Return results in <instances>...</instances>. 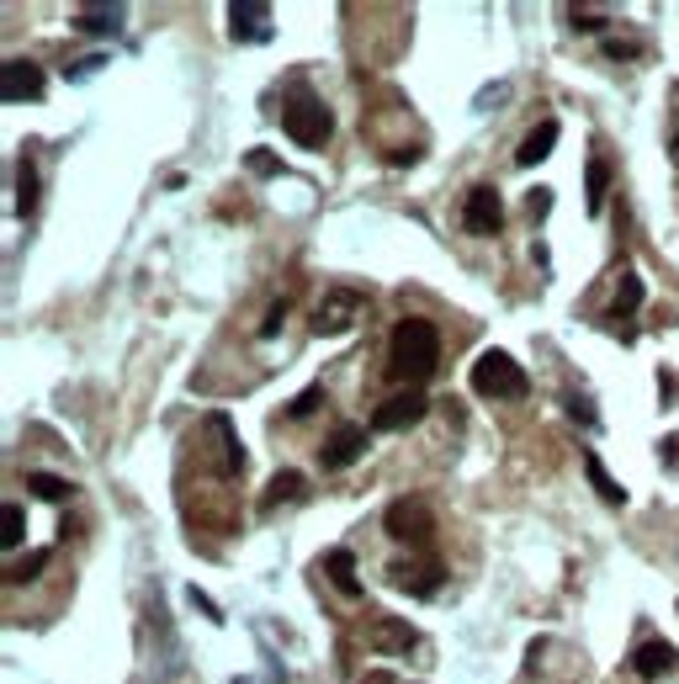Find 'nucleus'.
<instances>
[{
    "label": "nucleus",
    "mask_w": 679,
    "mask_h": 684,
    "mask_svg": "<svg viewBox=\"0 0 679 684\" xmlns=\"http://www.w3.org/2000/svg\"><path fill=\"white\" fill-rule=\"evenodd\" d=\"M675 150H679V139H675Z\"/></svg>",
    "instance_id": "obj_35"
},
{
    "label": "nucleus",
    "mask_w": 679,
    "mask_h": 684,
    "mask_svg": "<svg viewBox=\"0 0 679 684\" xmlns=\"http://www.w3.org/2000/svg\"><path fill=\"white\" fill-rule=\"evenodd\" d=\"M547 208H552V191H547V186H536L532 197H526V212H532V218H547Z\"/></svg>",
    "instance_id": "obj_30"
},
{
    "label": "nucleus",
    "mask_w": 679,
    "mask_h": 684,
    "mask_svg": "<svg viewBox=\"0 0 679 684\" xmlns=\"http://www.w3.org/2000/svg\"><path fill=\"white\" fill-rule=\"evenodd\" d=\"M244 165H250V170H261V176H282V159L266 154V150H250V154H244Z\"/></svg>",
    "instance_id": "obj_28"
},
{
    "label": "nucleus",
    "mask_w": 679,
    "mask_h": 684,
    "mask_svg": "<svg viewBox=\"0 0 679 684\" xmlns=\"http://www.w3.org/2000/svg\"><path fill=\"white\" fill-rule=\"evenodd\" d=\"M441 366V334L430 319H404L393 329V377L404 383H425Z\"/></svg>",
    "instance_id": "obj_1"
},
{
    "label": "nucleus",
    "mask_w": 679,
    "mask_h": 684,
    "mask_svg": "<svg viewBox=\"0 0 679 684\" xmlns=\"http://www.w3.org/2000/svg\"><path fill=\"white\" fill-rule=\"evenodd\" d=\"M325 573H329V584H335L346 599H361V578H355L351 547H335V552H325Z\"/></svg>",
    "instance_id": "obj_12"
},
{
    "label": "nucleus",
    "mask_w": 679,
    "mask_h": 684,
    "mask_svg": "<svg viewBox=\"0 0 679 684\" xmlns=\"http://www.w3.org/2000/svg\"><path fill=\"white\" fill-rule=\"evenodd\" d=\"M584 473H590V483H594V488H600V499H605V505H626V488H621L616 477L605 473V462H600L594 451H590V456H584Z\"/></svg>",
    "instance_id": "obj_18"
},
{
    "label": "nucleus",
    "mask_w": 679,
    "mask_h": 684,
    "mask_svg": "<svg viewBox=\"0 0 679 684\" xmlns=\"http://www.w3.org/2000/svg\"><path fill=\"white\" fill-rule=\"evenodd\" d=\"M229 37H234V43H250V37H271L266 5H244V0H234V5H229Z\"/></svg>",
    "instance_id": "obj_11"
},
{
    "label": "nucleus",
    "mask_w": 679,
    "mask_h": 684,
    "mask_svg": "<svg viewBox=\"0 0 679 684\" xmlns=\"http://www.w3.org/2000/svg\"><path fill=\"white\" fill-rule=\"evenodd\" d=\"M675 663H679V653L669 648V642H664V637H648V642H643V648L632 653V669H637L643 680H658V674H669Z\"/></svg>",
    "instance_id": "obj_10"
},
{
    "label": "nucleus",
    "mask_w": 679,
    "mask_h": 684,
    "mask_svg": "<svg viewBox=\"0 0 679 684\" xmlns=\"http://www.w3.org/2000/svg\"><path fill=\"white\" fill-rule=\"evenodd\" d=\"M462 229L478 234V239H489V234H500L504 229V202H500L494 186H473V191H468V202H462Z\"/></svg>",
    "instance_id": "obj_5"
},
{
    "label": "nucleus",
    "mask_w": 679,
    "mask_h": 684,
    "mask_svg": "<svg viewBox=\"0 0 679 684\" xmlns=\"http://www.w3.org/2000/svg\"><path fill=\"white\" fill-rule=\"evenodd\" d=\"M207 430H212L218 446H223V467H229V473H244V446H239V435H234V419L218 409V415H207Z\"/></svg>",
    "instance_id": "obj_14"
},
{
    "label": "nucleus",
    "mask_w": 679,
    "mask_h": 684,
    "mask_svg": "<svg viewBox=\"0 0 679 684\" xmlns=\"http://www.w3.org/2000/svg\"><path fill=\"white\" fill-rule=\"evenodd\" d=\"M28 488L37 499H54V505H64V499L75 494V483H64L59 473H28Z\"/></svg>",
    "instance_id": "obj_19"
},
{
    "label": "nucleus",
    "mask_w": 679,
    "mask_h": 684,
    "mask_svg": "<svg viewBox=\"0 0 679 684\" xmlns=\"http://www.w3.org/2000/svg\"><path fill=\"white\" fill-rule=\"evenodd\" d=\"M43 69L32 59H6L0 64V101H11V107H28V101H43Z\"/></svg>",
    "instance_id": "obj_4"
},
{
    "label": "nucleus",
    "mask_w": 679,
    "mask_h": 684,
    "mask_svg": "<svg viewBox=\"0 0 679 684\" xmlns=\"http://www.w3.org/2000/svg\"><path fill=\"white\" fill-rule=\"evenodd\" d=\"M303 494H308V483H303V473H293V467H287V473H276V477H271V488H266V499H261V505H266V509H276V505H293V499H303Z\"/></svg>",
    "instance_id": "obj_17"
},
{
    "label": "nucleus",
    "mask_w": 679,
    "mask_h": 684,
    "mask_svg": "<svg viewBox=\"0 0 679 684\" xmlns=\"http://www.w3.org/2000/svg\"><path fill=\"white\" fill-rule=\"evenodd\" d=\"M393 648V653H414L419 648V637H414V626H404V621H383L377 626V648Z\"/></svg>",
    "instance_id": "obj_21"
},
{
    "label": "nucleus",
    "mask_w": 679,
    "mask_h": 684,
    "mask_svg": "<svg viewBox=\"0 0 679 684\" xmlns=\"http://www.w3.org/2000/svg\"><path fill=\"white\" fill-rule=\"evenodd\" d=\"M319 404H325V387H303L293 404H287V419H308L314 409H319Z\"/></svg>",
    "instance_id": "obj_26"
},
{
    "label": "nucleus",
    "mask_w": 679,
    "mask_h": 684,
    "mask_svg": "<svg viewBox=\"0 0 679 684\" xmlns=\"http://www.w3.org/2000/svg\"><path fill=\"white\" fill-rule=\"evenodd\" d=\"M562 409H568V415L579 419V424H600V415H594V404H590V398H579V393H568V398H562Z\"/></svg>",
    "instance_id": "obj_27"
},
{
    "label": "nucleus",
    "mask_w": 679,
    "mask_h": 684,
    "mask_svg": "<svg viewBox=\"0 0 679 684\" xmlns=\"http://www.w3.org/2000/svg\"><path fill=\"white\" fill-rule=\"evenodd\" d=\"M122 22H128V5H118V0H101V5H80V11H75V27L101 32V37L122 32Z\"/></svg>",
    "instance_id": "obj_8"
},
{
    "label": "nucleus",
    "mask_w": 679,
    "mask_h": 684,
    "mask_svg": "<svg viewBox=\"0 0 679 684\" xmlns=\"http://www.w3.org/2000/svg\"><path fill=\"white\" fill-rule=\"evenodd\" d=\"M473 393L478 398H526L532 393V377H526V366L510 356V351H483L473 361Z\"/></svg>",
    "instance_id": "obj_2"
},
{
    "label": "nucleus",
    "mask_w": 679,
    "mask_h": 684,
    "mask_svg": "<svg viewBox=\"0 0 679 684\" xmlns=\"http://www.w3.org/2000/svg\"><path fill=\"white\" fill-rule=\"evenodd\" d=\"M351 308H355V298H329V302H325V319H319L314 329H319V334H335V329H346V324L355 319Z\"/></svg>",
    "instance_id": "obj_24"
},
{
    "label": "nucleus",
    "mask_w": 679,
    "mask_h": 684,
    "mask_svg": "<svg viewBox=\"0 0 679 684\" xmlns=\"http://www.w3.org/2000/svg\"><path fill=\"white\" fill-rule=\"evenodd\" d=\"M679 456V435H669V446H664V462H675Z\"/></svg>",
    "instance_id": "obj_34"
},
{
    "label": "nucleus",
    "mask_w": 679,
    "mask_h": 684,
    "mask_svg": "<svg viewBox=\"0 0 679 684\" xmlns=\"http://www.w3.org/2000/svg\"><path fill=\"white\" fill-rule=\"evenodd\" d=\"M552 144H558V122H536L532 133H526V144L515 150V165H526V170L541 165V159L552 154Z\"/></svg>",
    "instance_id": "obj_13"
},
{
    "label": "nucleus",
    "mask_w": 679,
    "mask_h": 684,
    "mask_svg": "<svg viewBox=\"0 0 679 684\" xmlns=\"http://www.w3.org/2000/svg\"><path fill=\"white\" fill-rule=\"evenodd\" d=\"M22 526H28L22 505H6V509H0V547H6V552H17V547H22Z\"/></svg>",
    "instance_id": "obj_22"
},
{
    "label": "nucleus",
    "mask_w": 679,
    "mask_h": 684,
    "mask_svg": "<svg viewBox=\"0 0 679 684\" xmlns=\"http://www.w3.org/2000/svg\"><path fill=\"white\" fill-rule=\"evenodd\" d=\"M186 599H191V605H197V610H202V616H207V621H212V626L223 621V610H218V605H212V599H207L202 589H186Z\"/></svg>",
    "instance_id": "obj_31"
},
{
    "label": "nucleus",
    "mask_w": 679,
    "mask_h": 684,
    "mask_svg": "<svg viewBox=\"0 0 679 684\" xmlns=\"http://www.w3.org/2000/svg\"><path fill=\"white\" fill-rule=\"evenodd\" d=\"M590 186H584V202H590V212H600L605 208V180H611V165H605V159H594L590 154Z\"/></svg>",
    "instance_id": "obj_23"
},
{
    "label": "nucleus",
    "mask_w": 679,
    "mask_h": 684,
    "mask_svg": "<svg viewBox=\"0 0 679 684\" xmlns=\"http://www.w3.org/2000/svg\"><path fill=\"white\" fill-rule=\"evenodd\" d=\"M383 526L393 541H430V531H436V520H430V509H425V499H393L383 515Z\"/></svg>",
    "instance_id": "obj_6"
},
{
    "label": "nucleus",
    "mask_w": 679,
    "mask_h": 684,
    "mask_svg": "<svg viewBox=\"0 0 679 684\" xmlns=\"http://www.w3.org/2000/svg\"><path fill=\"white\" fill-rule=\"evenodd\" d=\"M282 128H287V139H293L297 150H325L329 133H335V112L314 90H297L293 101H287V112H282Z\"/></svg>",
    "instance_id": "obj_3"
},
{
    "label": "nucleus",
    "mask_w": 679,
    "mask_h": 684,
    "mask_svg": "<svg viewBox=\"0 0 679 684\" xmlns=\"http://www.w3.org/2000/svg\"><path fill=\"white\" fill-rule=\"evenodd\" d=\"M361 451H366V435H361L355 424H340V430L329 435V446H325V467L329 473H340V467H351Z\"/></svg>",
    "instance_id": "obj_9"
},
{
    "label": "nucleus",
    "mask_w": 679,
    "mask_h": 684,
    "mask_svg": "<svg viewBox=\"0 0 679 684\" xmlns=\"http://www.w3.org/2000/svg\"><path fill=\"white\" fill-rule=\"evenodd\" d=\"M605 54H611V59H637V48H632V43H605Z\"/></svg>",
    "instance_id": "obj_33"
},
{
    "label": "nucleus",
    "mask_w": 679,
    "mask_h": 684,
    "mask_svg": "<svg viewBox=\"0 0 679 684\" xmlns=\"http://www.w3.org/2000/svg\"><path fill=\"white\" fill-rule=\"evenodd\" d=\"M568 16H573V27H579V32H600V27H605V16H600V11H584V5H573Z\"/></svg>",
    "instance_id": "obj_29"
},
{
    "label": "nucleus",
    "mask_w": 679,
    "mask_h": 684,
    "mask_svg": "<svg viewBox=\"0 0 679 684\" xmlns=\"http://www.w3.org/2000/svg\"><path fill=\"white\" fill-rule=\"evenodd\" d=\"M43 567H48V547H37V552H28V558H22L17 567H11L6 578H11V584H28V578H37Z\"/></svg>",
    "instance_id": "obj_25"
},
{
    "label": "nucleus",
    "mask_w": 679,
    "mask_h": 684,
    "mask_svg": "<svg viewBox=\"0 0 679 684\" xmlns=\"http://www.w3.org/2000/svg\"><path fill=\"white\" fill-rule=\"evenodd\" d=\"M282 313H287V302H276V308H271L266 324H261V334H276V329H282Z\"/></svg>",
    "instance_id": "obj_32"
},
{
    "label": "nucleus",
    "mask_w": 679,
    "mask_h": 684,
    "mask_svg": "<svg viewBox=\"0 0 679 684\" xmlns=\"http://www.w3.org/2000/svg\"><path fill=\"white\" fill-rule=\"evenodd\" d=\"M441 567H436V573H409V563H393V584H398V589H409L414 599H425V595H436V589H441Z\"/></svg>",
    "instance_id": "obj_16"
},
{
    "label": "nucleus",
    "mask_w": 679,
    "mask_h": 684,
    "mask_svg": "<svg viewBox=\"0 0 679 684\" xmlns=\"http://www.w3.org/2000/svg\"><path fill=\"white\" fill-rule=\"evenodd\" d=\"M637 308H643V282H637V271H626V276H621L616 302H611V313H616V319H632Z\"/></svg>",
    "instance_id": "obj_20"
},
{
    "label": "nucleus",
    "mask_w": 679,
    "mask_h": 684,
    "mask_svg": "<svg viewBox=\"0 0 679 684\" xmlns=\"http://www.w3.org/2000/svg\"><path fill=\"white\" fill-rule=\"evenodd\" d=\"M425 409H430V398L425 393H398V398H383L377 404V430H409V424H419L425 419Z\"/></svg>",
    "instance_id": "obj_7"
},
{
    "label": "nucleus",
    "mask_w": 679,
    "mask_h": 684,
    "mask_svg": "<svg viewBox=\"0 0 679 684\" xmlns=\"http://www.w3.org/2000/svg\"><path fill=\"white\" fill-rule=\"evenodd\" d=\"M17 212H22V218L37 212V159H32V154L17 159Z\"/></svg>",
    "instance_id": "obj_15"
}]
</instances>
